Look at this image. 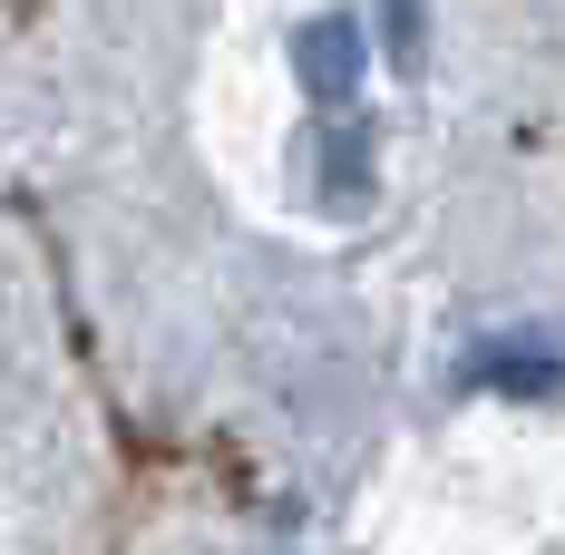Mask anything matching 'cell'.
I'll use <instances>...</instances> for the list:
<instances>
[{"instance_id":"cell-2","label":"cell","mask_w":565,"mask_h":555,"mask_svg":"<svg viewBox=\"0 0 565 555\" xmlns=\"http://www.w3.org/2000/svg\"><path fill=\"white\" fill-rule=\"evenodd\" d=\"M468 381H488V389H556V381H565V361L546 351V341H478Z\"/></svg>"},{"instance_id":"cell-1","label":"cell","mask_w":565,"mask_h":555,"mask_svg":"<svg viewBox=\"0 0 565 555\" xmlns=\"http://www.w3.org/2000/svg\"><path fill=\"white\" fill-rule=\"evenodd\" d=\"M292 58H302V88H312V98H351V88H361V20H312V30H302V40H292Z\"/></svg>"}]
</instances>
